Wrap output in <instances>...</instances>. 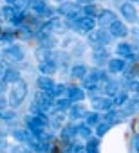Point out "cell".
Returning <instances> with one entry per match:
<instances>
[{
  "label": "cell",
  "instance_id": "cell-18",
  "mask_svg": "<svg viewBox=\"0 0 139 153\" xmlns=\"http://www.w3.org/2000/svg\"><path fill=\"white\" fill-rule=\"evenodd\" d=\"M47 7H49V6H47L45 0H29V9H31L34 15H38V16H42Z\"/></svg>",
  "mask_w": 139,
  "mask_h": 153
},
{
  "label": "cell",
  "instance_id": "cell-37",
  "mask_svg": "<svg viewBox=\"0 0 139 153\" xmlns=\"http://www.w3.org/2000/svg\"><path fill=\"white\" fill-rule=\"evenodd\" d=\"M15 117H16V114H15L13 110H4V114H2V119H4V121H7V123H11Z\"/></svg>",
  "mask_w": 139,
  "mask_h": 153
},
{
  "label": "cell",
  "instance_id": "cell-34",
  "mask_svg": "<svg viewBox=\"0 0 139 153\" xmlns=\"http://www.w3.org/2000/svg\"><path fill=\"white\" fill-rule=\"evenodd\" d=\"M108 130H110V124H108L107 121H103V123H99V124L96 126V135H98V137H103V135H107Z\"/></svg>",
  "mask_w": 139,
  "mask_h": 153
},
{
  "label": "cell",
  "instance_id": "cell-47",
  "mask_svg": "<svg viewBox=\"0 0 139 153\" xmlns=\"http://www.w3.org/2000/svg\"><path fill=\"white\" fill-rule=\"evenodd\" d=\"M80 153H87V151H80Z\"/></svg>",
  "mask_w": 139,
  "mask_h": 153
},
{
  "label": "cell",
  "instance_id": "cell-10",
  "mask_svg": "<svg viewBox=\"0 0 139 153\" xmlns=\"http://www.w3.org/2000/svg\"><path fill=\"white\" fill-rule=\"evenodd\" d=\"M36 87L40 88V92H49V94H52L56 83L51 79V76H40L38 81H36Z\"/></svg>",
  "mask_w": 139,
  "mask_h": 153
},
{
  "label": "cell",
  "instance_id": "cell-21",
  "mask_svg": "<svg viewBox=\"0 0 139 153\" xmlns=\"http://www.w3.org/2000/svg\"><path fill=\"white\" fill-rule=\"evenodd\" d=\"M87 110L81 106V105H76V106H71L69 108V117H71L72 121H76V119H81V117H87Z\"/></svg>",
  "mask_w": 139,
  "mask_h": 153
},
{
  "label": "cell",
  "instance_id": "cell-43",
  "mask_svg": "<svg viewBox=\"0 0 139 153\" xmlns=\"http://www.w3.org/2000/svg\"><path fill=\"white\" fill-rule=\"evenodd\" d=\"M76 2H78V4H83V6H87V4H92L94 0H76Z\"/></svg>",
  "mask_w": 139,
  "mask_h": 153
},
{
  "label": "cell",
  "instance_id": "cell-46",
  "mask_svg": "<svg viewBox=\"0 0 139 153\" xmlns=\"http://www.w3.org/2000/svg\"><path fill=\"white\" fill-rule=\"evenodd\" d=\"M128 2H139V0H128Z\"/></svg>",
  "mask_w": 139,
  "mask_h": 153
},
{
  "label": "cell",
  "instance_id": "cell-6",
  "mask_svg": "<svg viewBox=\"0 0 139 153\" xmlns=\"http://www.w3.org/2000/svg\"><path fill=\"white\" fill-rule=\"evenodd\" d=\"M112 106H114V99H110V97H98V96H92V108H94V110L108 112V110H112Z\"/></svg>",
  "mask_w": 139,
  "mask_h": 153
},
{
  "label": "cell",
  "instance_id": "cell-32",
  "mask_svg": "<svg viewBox=\"0 0 139 153\" xmlns=\"http://www.w3.org/2000/svg\"><path fill=\"white\" fill-rule=\"evenodd\" d=\"M126 103H128V94L126 92H117L114 96V105L116 106H125Z\"/></svg>",
  "mask_w": 139,
  "mask_h": 153
},
{
  "label": "cell",
  "instance_id": "cell-19",
  "mask_svg": "<svg viewBox=\"0 0 139 153\" xmlns=\"http://www.w3.org/2000/svg\"><path fill=\"white\" fill-rule=\"evenodd\" d=\"M87 74H89V68H87L83 63H76V65L71 68V76H72V78H76V79H83Z\"/></svg>",
  "mask_w": 139,
  "mask_h": 153
},
{
  "label": "cell",
  "instance_id": "cell-36",
  "mask_svg": "<svg viewBox=\"0 0 139 153\" xmlns=\"http://www.w3.org/2000/svg\"><path fill=\"white\" fill-rule=\"evenodd\" d=\"M13 6H15L18 11H20V9H25V7H29V0H15Z\"/></svg>",
  "mask_w": 139,
  "mask_h": 153
},
{
  "label": "cell",
  "instance_id": "cell-35",
  "mask_svg": "<svg viewBox=\"0 0 139 153\" xmlns=\"http://www.w3.org/2000/svg\"><path fill=\"white\" fill-rule=\"evenodd\" d=\"M16 33H9V31H4L2 34H0V40H2L6 45H13V40H15Z\"/></svg>",
  "mask_w": 139,
  "mask_h": 153
},
{
  "label": "cell",
  "instance_id": "cell-28",
  "mask_svg": "<svg viewBox=\"0 0 139 153\" xmlns=\"http://www.w3.org/2000/svg\"><path fill=\"white\" fill-rule=\"evenodd\" d=\"M103 90H105V94H108V96H116V94L119 92V83H116V81H107V83L103 85Z\"/></svg>",
  "mask_w": 139,
  "mask_h": 153
},
{
  "label": "cell",
  "instance_id": "cell-48",
  "mask_svg": "<svg viewBox=\"0 0 139 153\" xmlns=\"http://www.w3.org/2000/svg\"><path fill=\"white\" fill-rule=\"evenodd\" d=\"M0 34H2V29H0Z\"/></svg>",
  "mask_w": 139,
  "mask_h": 153
},
{
  "label": "cell",
  "instance_id": "cell-5",
  "mask_svg": "<svg viewBox=\"0 0 139 153\" xmlns=\"http://www.w3.org/2000/svg\"><path fill=\"white\" fill-rule=\"evenodd\" d=\"M34 103L40 106L42 112L47 114V110L54 105V97H52V94H49V92H40V94H36V97H34Z\"/></svg>",
  "mask_w": 139,
  "mask_h": 153
},
{
  "label": "cell",
  "instance_id": "cell-9",
  "mask_svg": "<svg viewBox=\"0 0 139 153\" xmlns=\"http://www.w3.org/2000/svg\"><path fill=\"white\" fill-rule=\"evenodd\" d=\"M108 33L112 34V38H125L128 34V27L121 22V20H116L110 27H108Z\"/></svg>",
  "mask_w": 139,
  "mask_h": 153
},
{
  "label": "cell",
  "instance_id": "cell-7",
  "mask_svg": "<svg viewBox=\"0 0 139 153\" xmlns=\"http://www.w3.org/2000/svg\"><path fill=\"white\" fill-rule=\"evenodd\" d=\"M74 27H76L80 33H87V34H89V33L94 31V27H96V20L90 18V16H81L80 20H76Z\"/></svg>",
  "mask_w": 139,
  "mask_h": 153
},
{
  "label": "cell",
  "instance_id": "cell-40",
  "mask_svg": "<svg viewBox=\"0 0 139 153\" xmlns=\"http://www.w3.org/2000/svg\"><path fill=\"white\" fill-rule=\"evenodd\" d=\"M7 105H9V103H7V99H6L4 96H0V112H4V110L7 108Z\"/></svg>",
  "mask_w": 139,
  "mask_h": 153
},
{
  "label": "cell",
  "instance_id": "cell-26",
  "mask_svg": "<svg viewBox=\"0 0 139 153\" xmlns=\"http://www.w3.org/2000/svg\"><path fill=\"white\" fill-rule=\"evenodd\" d=\"M72 137H76V126L67 124V126H63V128H61V139H63V140L71 142V140H72Z\"/></svg>",
  "mask_w": 139,
  "mask_h": 153
},
{
  "label": "cell",
  "instance_id": "cell-49",
  "mask_svg": "<svg viewBox=\"0 0 139 153\" xmlns=\"http://www.w3.org/2000/svg\"><path fill=\"white\" fill-rule=\"evenodd\" d=\"M0 119H2V115H0Z\"/></svg>",
  "mask_w": 139,
  "mask_h": 153
},
{
  "label": "cell",
  "instance_id": "cell-42",
  "mask_svg": "<svg viewBox=\"0 0 139 153\" xmlns=\"http://www.w3.org/2000/svg\"><path fill=\"white\" fill-rule=\"evenodd\" d=\"M13 153H31L27 148H24V146H16L15 149H13Z\"/></svg>",
  "mask_w": 139,
  "mask_h": 153
},
{
  "label": "cell",
  "instance_id": "cell-25",
  "mask_svg": "<svg viewBox=\"0 0 139 153\" xmlns=\"http://www.w3.org/2000/svg\"><path fill=\"white\" fill-rule=\"evenodd\" d=\"M81 11H83V16H90V18H94V16H99L103 9H99L96 4H87V6H83Z\"/></svg>",
  "mask_w": 139,
  "mask_h": 153
},
{
  "label": "cell",
  "instance_id": "cell-38",
  "mask_svg": "<svg viewBox=\"0 0 139 153\" xmlns=\"http://www.w3.org/2000/svg\"><path fill=\"white\" fill-rule=\"evenodd\" d=\"M128 90H132V92H135L137 96H139V81L135 79V81H130L128 83Z\"/></svg>",
  "mask_w": 139,
  "mask_h": 153
},
{
  "label": "cell",
  "instance_id": "cell-22",
  "mask_svg": "<svg viewBox=\"0 0 139 153\" xmlns=\"http://www.w3.org/2000/svg\"><path fill=\"white\" fill-rule=\"evenodd\" d=\"M125 117H123V114L121 112H117V110H108L107 114H105V121L112 126V124H117V123H121Z\"/></svg>",
  "mask_w": 139,
  "mask_h": 153
},
{
  "label": "cell",
  "instance_id": "cell-4",
  "mask_svg": "<svg viewBox=\"0 0 139 153\" xmlns=\"http://www.w3.org/2000/svg\"><path fill=\"white\" fill-rule=\"evenodd\" d=\"M2 58L7 63H20L24 59V51L20 47H16V45H9L7 49L2 51Z\"/></svg>",
  "mask_w": 139,
  "mask_h": 153
},
{
  "label": "cell",
  "instance_id": "cell-45",
  "mask_svg": "<svg viewBox=\"0 0 139 153\" xmlns=\"http://www.w3.org/2000/svg\"><path fill=\"white\" fill-rule=\"evenodd\" d=\"M54 2H60V4H61V2H65V0H54Z\"/></svg>",
  "mask_w": 139,
  "mask_h": 153
},
{
  "label": "cell",
  "instance_id": "cell-2",
  "mask_svg": "<svg viewBox=\"0 0 139 153\" xmlns=\"http://www.w3.org/2000/svg\"><path fill=\"white\" fill-rule=\"evenodd\" d=\"M63 18H67V20H80L81 16V9H80V4L78 2H61L60 6H58V9H56Z\"/></svg>",
  "mask_w": 139,
  "mask_h": 153
},
{
  "label": "cell",
  "instance_id": "cell-27",
  "mask_svg": "<svg viewBox=\"0 0 139 153\" xmlns=\"http://www.w3.org/2000/svg\"><path fill=\"white\" fill-rule=\"evenodd\" d=\"M4 81L15 85L16 81H20V72H18L16 68H7V70H6V76H4Z\"/></svg>",
  "mask_w": 139,
  "mask_h": 153
},
{
  "label": "cell",
  "instance_id": "cell-20",
  "mask_svg": "<svg viewBox=\"0 0 139 153\" xmlns=\"http://www.w3.org/2000/svg\"><path fill=\"white\" fill-rule=\"evenodd\" d=\"M18 15V9L13 6V4H7L0 9V18H6V20H13L15 16Z\"/></svg>",
  "mask_w": 139,
  "mask_h": 153
},
{
  "label": "cell",
  "instance_id": "cell-17",
  "mask_svg": "<svg viewBox=\"0 0 139 153\" xmlns=\"http://www.w3.org/2000/svg\"><path fill=\"white\" fill-rule=\"evenodd\" d=\"M67 97L71 99L72 103H81V101L85 99V92H83V88H80V87H69Z\"/></svg>",
  "mask_w": 139,
  "mask_h": 153
},
{
  "label": "cell",
  "instance_id": "cell-11",
  "mask_svg": "<svg viewBox=\"0 0 139 153\" xmlns=\"http://www.w3.org/2000/svg\"><path fill=\"white\" fill-rule=\"evenodd\" d=\"M116 20H117V16H116V13H114V11H110V9H103V11H101V15L98 16V22H99V25H101V27H110Z\"/></svg>",
  "mask_w": 139,
  "mask_h": 153
},
{
  "label": "cell",
  "instance_id": "cell-24",
  "mask_svg": "<svg viewBox=\"0 0 139 153\" xmlns=\"http://www.w3.org/2000/svg\"><path fill=\"white\" fill-rule=\"evenodd\" d=\"M90 130H92V126H89L87 123H85V124H76V135L81 137V139H87V140H89V139L92 137V131H90Z\"/></svg>",
  "mask_w": 139,
  "mask_h": 153
},
{
  "label": "cell",
  "instance_id": "cell-16",
  "mask_svg": "<svg viewBox=\"0 0 139 153\" xmlns=\"http://www.w3.org/2000/svg\"><path fill=\"white\" fill-rule=\"evenodd\" d=\"M56 68H58L56 61H51V59H45V61H40V63H38V70H40L43 76H52V74L56 72Z\"/></svg>",
  "mask_w": 139,
  "mask_h": 153
},
{
  "label": "cell",
  "instance_id": "cell-13",
  "mask_svg": "<svg viewBox=\"0 0 139 153\" xmlns=\"http://www.w3.org/2000/svg\"><path fill=\"white\" fill-rule=\"evenodd\" d=\"M108 70L112 72V74H117V72H123L125 70V67H126V59L125 58H110L108 59Z\"/></svg>",
  "mask_w": 139,
  "mask_h": 153
},
{
  "label": "cell",
  "instance_id": "cell-3",
  "mask_svg": "<svg viewBox=\"0 0 139 153\" xmlns=\"http://www.w3.org/2000/svg\"><path fill=\"white\" fill-rule=\"evenodd\" d=\"M110 38H112V34H110L108 31H105V29H94L92 33H89V42L92 43L94 49H96V47H105V45H108Z\"/></svg>",
  "mask_w": 139,
  "mask_h": 153
},
{
  "label": "cell",
  "instance_id": "cell-30",
  "mask_svg": "<svg viewBox=\"0 0 139 153\" xmlns=\"http://www.w3.org/2000/svg\"><path fill=\"white\" fill-rule=\"evenodd\" d=\"M72 101L71 99H69V97H58V101L54 103V106H56V110H69V108H71L72 105H71Z\"/></svg>",
  "mask_w": 139,
  "mask_h": 153
},
{
  "label": "cell",
  "instance_id": "cell-39",
  "mask_svg": "<svg viewBox=\"0 0 139 153\" xmlns=\"http://www.w3.org/2000/svg\"><path fill=\"white\" fill-rule=\"evenodd\" d=\"M132 148H134L135 153H139V135H134V139H132Z\"/></svg>",
  "mask_w": 139,
  "mask_h": 153
},
{
  "label": "cell",
  "instance_id": "cell-23",
  "mask_svg": "<svg viewBox=\"0 0 139 153\" xmlns=\"http://www.w3.org/2000/svg\"><path fill=\"white\" fill-rule=\"evenodd\" d=\"M63 112L61 110H58L54 115H51L49 117V124H51V128H54V130H60V128H63Z\"/></svg>",
  "mask_w": 139,
  "mask_h": 153
},
{
  "label": "cell",
  "instance_id": "cell-15",
  "mask_svg": "<svg viewBox=\"0 0 139 153\" xmlns=\"http://www.w3.org/2000/svg\"><path fill=\"white\" fill-rule=\"evenodd\" d=\"M116 52H117V56H119V58H125V59H132V58H134L132 45H130V43H125V42L117 43V47H116Z\"/></svg>",
  "mask_w": 139,
  "mask_h": 153
},
{
  "label": "cell",
  "instance_id": "cell-1",
  "mask_svg": "<svg viewBox=\"0 0 139 153\" xmlns=\"http://www.w3.org/2000/svg\"><path fill=\"white\" fill-rule=\"evenodd\" d=\"M25 96H27V85H25V81H16L15 85H13V88H11V92H9V99H7V103L13 106V108H16V106H20V103L25 99Z\"/></svg>",
  "mask_w": 139,
  "mask_h": 153
},
{
  "label": "cell",
  "instance_id": "cell-12",
  "mask_svg": "<svg viewBox=\"0 0 139 153\" xmlns=\"http://www.w3.org/2000/svg\"><path fill=\"white\" fill-rule=\"evenodd\" d=\"M92 59H94V63H96V65L108 63L110 56H108V51H107V47H96V49L92 51Z\"/></svg>",
  "mask_w": 139,
  "mask_h": 153
},
{
  "label": "cell",
  "instance_id": "cell-33",
  "mask_svg": "<svg viewBox=\"0 0 139 153\" xmlns=\"http://www.w3.org/2000/svg\"><path fill=\"white\" fill-rule=\"evenodd\" d=\"M69 94V87L67 85H56L52 90V97H63Z\"/></svg>",
  "mask_w": 139,
  "mask_h": 153
},
{
  "label": "cell",
  "instance_id": "cell-44",
  "mask_svg": "<svg viewBox=\"0 0 139 153\" xmlns=\"http://www.w3.org/2000/svg\"><path fill=\"white\" fill-rule=\"evenodd\" d=\"M4 88H6V81H4V79H0V92H2Z\"/></svg>",
  "mask_w": 139,
  "mask_h": 153
},
{
  "label": "cell",
  "instance_id": "cell-29",
  "mask_svg": "<svg viewBox=\"0 0 139 153\" xmlns=\"http://www.w3.org/2000/svg\"><path fill=\"white\" fill-rule=\"evenodd\" d=\"M85 123H87L89 126H98V124L101 123V117H99L98 112H89L87 117H85Z\"/></svg>",
  "mask_w": 139,
  "mask_h": 153
},
{
  "label": "cell",
  "instance_id": "cell-8",
  "mask_svg": "<svg viewBox=\"0 0 139 153\" xmlns=\"http://www.w3.org/2000/svg\"><path fill=\"white\" fill-rule=\"evenodd\" d=\"M121 15L126 22H135L137 20V9L132 2H125L121 4Z\"/></svg>",
  "mask_w": 139,
  "mask_h": 153
},
{
  "label": "cell",
  "instance_id": "cell-41",
  "mask_svg": "<svg viewBox=\"0 0 139 153\" xmlns=\"http://www.w3.org/2000/svg\"><path fill=\"white\" fill-rule=\"evenodd\" d=\"M6 70H7L6 63H4V61H0V79H4V76H6Z\"/></svg>",
  "mask_w": 139,
  "mask_h": 153
},
{
  "label": "cell",
  "instance_id": "cell-31",
  "mask_svg": "<svg viewBox=\"0 0 139 153\" xmlns=\"http://www.w3.org/2000/svg\"><path fill=\"white\" fill-rule=\"evenodd\" d=\"M87 153H99V140L98 139H89L87 140V148H85Z\"/></svg>",
  "mask_w": 139,
  "mask_h": 153
},
{
  "label": "cell",
  "instance_id": "cell-14",
  "mask_svg": "<svg viewBox=\"0 0 139 153\" xmlns=\"http://www.w3.org/2000/svg\"><path fill=\"white\" fill-rule=\"evenodd\" d=\"M38 40H40V45H42V47H45V49H52V47L58 43L56 36H52L51 33H43V31H40V33H38Z\"/></svg>",
  "mask_w": 139,
  "mask_h": 153
}]
</instances>
